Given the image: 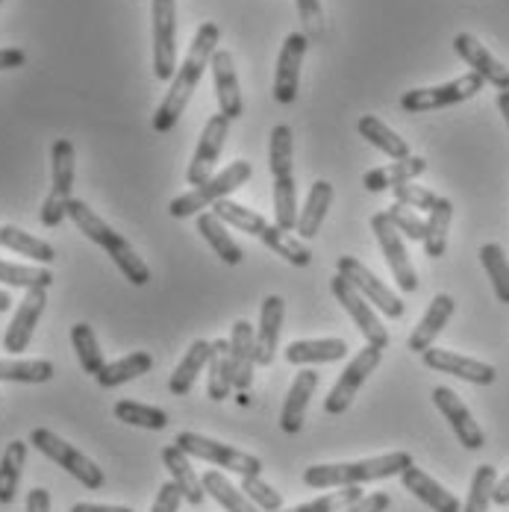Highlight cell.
<instances>
[{
    "label": "cell",
    "mask_w": 509,
    "mask_h": 512,
    "mask_svg": "<svg viewBox=\"0 0 509 512\" xmlns=\"http://www.w3.org/2000/svg\"><path fill=\"white\" fill-rule=\"evenodd\" d=\"M218 39H221L218 24L204 21V24L198 27L195 39H192V45H189V51H186L183 65L177 68V74H174V80H171V89L165 92L162 103L156 106V115H153V130H156V133L174 130V124H177L180 115L186 112V106L192 101V95H195V89H198L204 71L209 68V62H212V53L218 51V48H215Z\"/></svg>",
    "instance_id": "6da1fadb"
},
{
    "label": "cell",
    "mask_w": 509,
    "mask_h": 512,
    "mask_svg": "<svg viewBox=\"0 0 509 512\" xmlns=\"http://www.w3.org/2000/svg\"><path fill=\"white\" fill-rule=\"evenodd\" d=\"M68 218L77 224V230H80L89 242H95L98 248H103L106 254L112 256V262L118 265V271H121L133 286H148V283H151V268L145 265V259L136 254L133 245H130L121 233H115L95 209H89V204L71 198V201H68Z\"/></svg>",
    "instance_id": "7a4b0ae2"
},
{
    "label": "cell",
    "mask_w": 509,
    "mask_h": 512,
    "mask_svg": "<svg viewBox=\"0 0 509 512\" xmlns=\"http://www.w3.org/2000/svg\"><path fill=\"white\" fill-rule=\"evenodd\" d=\"M412 462V454L395 451L383 457L357 462H330V465H309L304 468V483L309 489H345V486H359L371 480H386L404 474Z\"/></svg>",
    "instance_id": "3957f363"
},
{
    "label": "cell",
    "mask_w": 509,
    "mask_h": 512,
    "mask_svg": "<svg viewBox=\"0 0 509 512\" xmlns=\"http://www.w3.org/2000/svg\"><path fill=\"white\" fill-rule=\"evenodd\" d=\"M292 127L289 124H277L271 130V148H268V165H271V177H274V224L286 233H295L298 227V186H295V174H292Z\"/></svg>",
    "instance_id": "277c9868"
},
{
    "label": "cell",
    "mask_w": 509,
    "mask_h": 512,
    "mask_svg": "<svg viewBox=\"0 0 509 512\" xmlns=\"http://www.w3.org/2000/svg\"><path fill=\"white\" fill-rule=\"evenodd\" d=\"M251 177H254V168H251V162H245V159H236V162H230L224 171L212 174L204 186H195L192 192H186V195L174 198V201H171V206H168V212H171L174 218L201 215L206 206H212L215 201H221V198H230V195H233L239 186H245Z\"/></svg>",
    "instance_id": "5b68a950"
},
{
    "label": "cell",
    "mask_w": 509,
    "mask_h": 512,
    "mask_svg": "<svg viewBox=\"0 0 509 512\" xmlns=\"http://www.w3.org/2000/svg\"><path fill=\"white\" fill-rule=\"evenodd\" d=\"M30 445L36 448V451H42L48 460H53L59 468H65L74 480H80L86 489H92V492H98L103 489V483H106V477H103V468L95 460H89L83 451H77L74 445H68L65 439H59L53 430L48 427H36L33 433H30Z\"/></svg>",
    "instance_id": "8992f818"
},
{
    "label": "cell",
    "mask_w": 509,
    "mask_h": 512,
    "mask_svg": "<svg viewBox=\"0 0 509 512\" xmlns=\"http://www.w3.org/2000/svg\"><path fill=\"white\" fill-rule=\"evenodd\" d=\"M74 189V145L68 139H56L51 148V195L39 209L45 227H59L68 215V201Z\"/></svg>",
    "instance_id": "52a82bcc"
},
{
    "label": "cell",
    "mask_w": 509,
    "mask_h": 512,
    "mask_svg": "<svg viewBox=\"0 0 509 512\" xmlns=\"http://www.w3.org/2000/svg\"><path fill=\"white\" fill-rule=\"evenodd\" d=\"M174 445L180 451H186L189 457H198V460L215 462L218 468H230L242 477H251V474H262V460L254 454H245V451H236L233 445H221L215 439H206L201 433H177Z\"/></svg>",
    "instance_id": "ba28073f"
},
{
    "label": "cell",
    "mask_w": 509,
    "mask_h": 512,
    "mask_svg": "<svg viewBox=\"0 0 509 512\" xmlns=\"http://www.w3.org/2000/svg\"><path fill=\"white\" fill-rule=\"evenodd\" d=\"M153 77L174 80L177 74V3L153 0Z\"/></svg>",
    "instance_id": "9c48e42d"
},
{
    "label": "cell",
    "mask_w": 509,
    "mask_h": 512,
    "mask_svg": "<svg viewBox=\"0 0 509 512\" xmlns=\"http://www.w3.org/2000/svg\"><path fill=\"white\" fill-rule=\"evenodd\" d=\"M486 86V80L480 74H465L457 77L451 83H442V86H430V89H412L404 92L401 98V109L404 112H430V109H445V106H454V103L471 101L474 95H480Z\"/></svg>",
    "instance_id": "30bf717a"
},
{
    "label": "cell",
    "mask_w": 509,
    "mask_h": 512,
    "mask_svg": "<svg viewBox=\"0 0 509 512\" xmlns=\"http://www.w3.org/2000/svg\"><path fill=\"white\" fill-rule=\"evenodd\" d=\"M380 359H383V351H380V348L365 345L357 357L345 365V371L339 374L336 386H333L330 395L324 398V412H327V415H342V412L351 410V404H354L357 392L362 389V383L377 371Z\"/></svg>",
    "instance_id": "8fae6325"
},
{
    "label": "cell",
    "mask_w": 509,
    "mask_h": 512,
    "mask_svg": "<svg viewBox=\"0 0 509 512\" xmlns=\"http://www.w3.org/2000/svg\"><path fill=\"white\" fill-rule=\"evenodd\" d=\"M371 233H374V239L380 242V251H383L389 268H392V277H395L398 289L412 295V292L418 289V274H415V268H412V262H409L404 236L398 233V227L392 224V218H389L386 212H374V215H371Z\"/></svg>",
    "instance_id": "7c38bea8"
},
{
    "label": "cell",
    "mask_w": 509,
    "mask_h": 512,
    "mask_svg": "<svg viewBox=\"0 0 509 512\" xmlns=\"http://www.w3.org/2000/svg\"><path fill=\"white\" fill-rule=\"evenodd\" d=\"M336 268H339V274L357 289L359 295H362L368 304H374L383 315H389V318H401V315H404V309H407L404 307V301H401V298H398V295H395L371 268H365L357 256H339Z\"/></svg>",
    "instance_id": "4fadbf2b"
},
{
    "label": "cell",
    "mask_w": 509,
    "mask_h": 512,
    "mask_svg": "<svg viewBox=\"0 0 509 512\" xmlns=\"http://www.w3.org/2000/svg\"><path fill=\"white\" fill-rule=\"evenodd\" d=\"M330 289H333V295H336V301L345 307V312L354 318V324L359 327V333L365 336V342L371 345V348H380V351H386V345H389V333H386V327H383V321L374 315V309L371 304L359 295L357 289L342 277V274H336L333 280H330Z\"/></svg>",
    "instance_id": "5bb4252c"
},
{
    "label": "cell",
    "mask_w": 509,
    "mask_h": 512,
    "mask_svg": "<svg viewBox=\"0 0 509 512\" xmlns=\"http://www.w3.org/2000/svg\"><path fill=\"white\" fill-rule=\"evenodd\" d=\"M227 133H230V118L221 115V112H218V115H209L204 133H201V139H198L195 156H192V162H189V171H186V183H189L192 189H195V186H204L206 180L212 177L215 162H218V156L224 151Z\"/></svg>",
    "instance_id": "9a60e30c"
},
{
    "label": "cell",
    "mask_w": 509,
    "mask_h": 512,
    "mask_svg": "<svg viewBox=\"0 0 509 512\" xmlns=\"http://www.w3.org/2000/svg\"><path fill=\"white\" fill-rule=\"evenodd\" d=\"M309 39L304 33H289L280 56H277V71H274V101L295 103L298 86H301V65H304Z\"/></svg>",
    "instance_id": "2e32d148"
},
{
    "label": "cell",
    "mask_w": 509,
    "mask_h": 512,
    "mask_svg": "<svg viewBox=\"0 0 509 512\" xmlns=\"http://www.w3.org/2000/svg\"><path fill=\"white\" fill-rule=\"evenodd\" d=\"M433 404H436V410L445 415V421L454 427V433H457V439L462 448H468V451H480V448L486 445V436H483L480 424L474 421L471 410L462 404V398H459L454 389H448V386H436V389H433Z\"/></svg>",
    "instance_id": "e0dca14e"
},
{
    "label": "cell",
    "mask_w": 509,
    "mask_h": 512,
    "mask_svg": "<svg viewBox=\"0 0 509 512\" xmlns=\"http://www.w3.org/2000/svg\"><path fill=\"white\" fill-rule=\"evenodd\" d=\"M45 304H48V289H27L21 307L15 309V318L9 321V327L3 333V351H9V354L27 351V345L36 333V324L45 312Z\"/></svg>",
    "instance_id": "ac0fdd59"
},
{
    "label": "cell",
    "mask_w": 509,
    "mask_h": 512,
    "mask_svg": "<svg viewBox=\"0 0 509 512\" xmlns=\"http://www.w3.org/2000/svg\"><path fill=\"white\" fill-rule=\"evenodd\" d=\"M424 365L433 368V371H442V374H454L459 380H468L474 386H492L498 380V371L489 365V362H480V359L462 357L454 351H445V348H427L424 354Z\"/></svg>",
    "instance_id": "d6986e66"
},
{
    "label": "cell",
    "mask_w": 509,
    "mask_h": 512,
    "mask_svg": "<svg viewBox=\"0 0 509 512\" xmlns=\"http://www.w3.org/2000/svg\"><path fill=\"white\" fill-rule=\"evenodd\" d=\"M454 51L459 53V59L468 62V68H474V74H480L498 92H509V68L486 51V45H480L471 33H459L454 39Z\"/></svg>",
    "instance_id": "ffe728a7"
},
{
    "label": "cell",
    "mask_w": 509,
    "mask_h": 512,
    "mask_svg": "<svg viewBox=\"0 0 509 512\" xmlns=\"http://www.w3.org/2000/svg\"><path fill=\"white\" fill-rule=\"evenodd\" d=\"M212 80H215V95H218V109L221 115H227L230 121H236L245 112L242 92H239V74H236V62L230 51L212 53Z\"/></svg>",
    "instance_id": "44dd1931"
},
{
    "label": "cell",
    "mask_w": 509,
    "mask_h": 512,
    "mask_svg": "<svg viewBox=\"0 0 509 512\" xmlns=\"http://www.w3.org/2000/svg\"><path fill=\"white\" fill-rule=\"evenodd\" d=\"M286 318V301L280 295H268L265 304L259 309V327H256V365H271L277 357L280 345V330Z\"/></svg>",
    "instance_id": "7402d4cb"
},
{
    "label": "cell",
    "mask_w": 509,
    "mask_h": 512,
    "mask_svg": "<svg viewBox=\"0 0 509 512\" xmlns=\"http://www.w3.org/2000/svg\"><path fill=\"white\" fill-rule=\"evenodd\" d=\"M256 333L248 321H236L230 333V365H233V389L248 392L254 383Z\"/></svg>",
    "instance_id": "603a6c76"
},
{
    "label": "cell",
    "mask_w": 509,
    "mask_h": 512,
    "mask_svg": "<svg viewBox=\"0 0 509 512\" xmlns=\"http://www.w3.org/2000/svg\"><path fill=\"white\" fill-rule=\"evenodd\" d=\"M315 389H318V374H315V371H309V368H304V371L295 377V383L289 386L286 404H283V412H280V430H283V433L298 436V433L304 430L306 407H309V401H312Z\"/></svg>",
    "instance_id": "cb8c5ba5"
},
{
    "label": "cell",
    "mask_w": 509,
    "mask_h": 512,
    "mask_svg": "<svg viewBox=\"0 0 509 512\" xmlns=\"http://www.w3.org/2000/svg\"><path fill=\"white\" fill-rule=\"evenodd\" d=\"M401 483L404 489L412 492L421 504H427L433 512H462V504L454 492H448L442 483H436L430 474H424L421 468L409 465L407 471L401 474Z\"/></svg>",
    "instance_id": "d4e9b609"
},
{
    "label": "cell",
    "mask_w": 509,
    "mask_h": 512,
    "mask_svg": "<svg viewBox=\"0 0 509 512\" xmlns=\"http://www.w3.org/2000/svg\"><path fill=\"white\" fill-rule=\"evenodd\" d=\"M454 298L451 295H436L433 301H430V307L424 312V318L415 324V330H412V336H409V351H415V354H424L427 348H433V342H436V336L448 327V321H451V315H454Z\"/></svg>",
    "instance_id": "484cf974"
},
{
    "label": "cell",
    "mask_w": 509,
    "mask_h": 512,
    "mask_svg": "<svg viewBox=\"0 0 509 512\" xmlns=\"http://www.w3.org/2000/svg\"><path fill=\"white\" fill-rule=\"evenodd\" d=\"M162 462H165V468L171 471V483H177L183 501L192 504V507H201L206 498L204 480L195 474V468H192V462H189V454L180 451L177 445H168V448H162Z\"/></svg>",
    "instance_id": "4316f807"
},
{
    "label": "cell",
    "mask_w": 509,
    "mask_h": 512,
    "mask_svg": "<svg viewBox=\"0 0 509 512\" xmlns=\"http://www.w3.org/2000/svg\"><path fill=\"white\" fill-rule=\"evenodd\" d=\"M427 171V159L421 156H407V159H398L392 165H383V168H371L365 177H362V186L368 192H386V189H395L401 183H412L415 177H421Z\"/></svg>",
    "instance_id": "83f0119b"
},
{
    "label": "cell",
    "mask_w": 509,
    "mask_h": 512,
    "mask_svg": "<svg viewBox=\"0 0 509 512\" xmlns=\"http://www.w3.org/2000/svg\"><path fill=\"white\" fill-rule=\"evenodd\" d=\"M330 206H333V186L327 180H315L312 189H309V195H306L304 209L298 212L295 233L301 239H315L318 230H321V224H324V218H327V212H330Z\"/></svg>",
    "instance_id": "f1b7e54d"
},
{
    "label": "cell",
    "mask_w": 509,
    "mask_h": 512,
    "mask_svg": "<svg viewBox=\"0 0 509 512\" xmlns=\"http://www.w3.org/2000/svg\"><path fill=\"white\" fill-rule=\"evenodd\" d=\"M348 357L345 339H298L286 348V362L292 365H315V362H339Z\"/></svg>",
    "instance_id": "f546056e"
},
{
    "label": "cell",
    "mask_w": 509,
    "mask_h": 512,
    "mask_svg": "<svg viewBox=\"0 0 509 512\" xmlns=\"http://www.w3.org/2000/svg\"><path fill=\"white\" fill-rule=\"evenodd\" d=\"M198 233L206 239V245L215 251V256L221 259V262H227V265H239L245 254H242V248L233 242V236H230V227L209 209V212H201L198 215Z\"/></svg>",
    "instance_id": "4dcf8cb0"
},
{
    "label": "cell",
    "mask_w": 509,
    "mask_h": 512,
    "mask_svg": "<svg viewBox=\"0 0 509 512\" xmlns=\"http://www.w3.org/2000/svg\"><path fill=\"white\" fill-rule=\"evenodd\" d=\"M209 357H212V342H204V339L192 342V348L186 351V357L180 359L177 371L171 374V383H168L171 395L186 398V395L192 392V386H195L198 374H201L206 365H209Z\"/></svg>",
    "instance_id": "1f68e13d"
},
{
    "label": "cell",
    "mask_w": 509,
    "mask_h": 512,
    "mask_svg": "<svg viewBox=\"0 0 509 512\" xmlns=\"http://www.w3.org/2000/svg\"><path fill=\"white\" fill-rule=\"evenodd\" d=\"M233 392V365H230V339H215L212 342V357H209V380H206V395L212 401H227Z\"/></svg>",
    "instance_id": "d6a6232c"
},
{
    "label": "cell",
    "mask_w": 509,
    "mask_h": 512,
    "mask_svg": "<svg viewBox=\"0 0 509 512\" xmlns=\"http://www.w3.org/2000/svg\"><path fill=\"white\" fill-rule=\"evenodd\" d=\"M357 130L365 142H371L377 151H383L386 156H392L395 162H398V159H407L409 156L407 139H401V136H398L389 124H383L377 115H362V118H359Z\"/></svg>",
    "instance_id": "836d02e7"
},
{
    "label": "cell",
    "mask_w": 509,
    "mask_h": 512,
    "mask_svg": "<svg viewBox=\"0 0 509 512\" xmlns=\"http://www.w3.org/2000/svg\"><path fill=\"white\" fill-rule=\"evenodd\" d=\"M0 248H9L12 254L27 256V259H33L36 265H51L53 259H56L53 245L36 239V236H30V233H24V230L15 227V224H3V227H0Z\"/></svg>",
    "instance_id": "e575fe53"
},
{
    "label": "cell",
    "mask_w": 509,
    "mask_h": 512,
    "mask_svg": "<svg viewBox=\"0 0 509 512\" xmlns=\"http://www.w3.org/2000/svg\"><path fill=\"white\" fill-rule=\"evenodd\" d=\"M153 368V357L148 351H136V354H127V357L115 359V362H109V365H103V371L95 377L98 380V386L103 389H115V386H124V383H130V380H136V377H142V374H148Z\"/></svg>",
    "instance_id": "d590c367"
},
{
    "label": "cell",
    "mask_w": 509,
    "mask_h": 512,
    "mask_svg": "<svg viewBox=\"0 0 509 512\" xmlns=\"http://www.w3.org/2000/svg\"><path fill=\"white\" fill-rule=\"evenodd\" d=\"M24 462H27V442H21V439L9 442L3 451V460H0V507L15 501L21 474H24Z\"/></svg>",
    "instance_id": "8d00e7d4"
},
{
    "label": "cell",
    "mask_w": 509,
    "mask_h": 512,
    "mask_svg": "<svg viewBox=\"0 0 509 512\" xmlns=\"http://www.w3.org/2000/svg\"><path fill=\"white\" fill-rule=\"evenodd\" d=\"M201 480H204L206 495H209L215 504H221V510L259 512V507H256L254 501H251L242 489H236V486H233V480H227L221 471H206Z\"/></svg>",
    "instance_id": "74e56055"
},
{
    "label": "cell",
    "mask_w": 509,
    "mask_h": 512,
    "mask_svg": "<svg viewBox=\"0 0 509 512\" xmlns=\"http://www.w3.org/2000/svg\"><path fill=\"white\" fill-rule=\"evenodd\" d=\"M451 218H454V204L448 198H439V204L430 209L427 218V230H424V254L430 259H439L448 251V230H451Z\"/></svg>",
    "instance_id": "f35d334b"
},
{
    "label": "cell",
    "mask_w": 509,
    "mask_h": 512,
    "mask_svg": "<svg viewBox=\"0 0 509 512\" xmlns=\"http://www.w3.org/2000/svg\"><path fill=\"white\" fill-rule=\"evenodd\" d=\"M212 212L227 224V227H233V230H239V233H248V236H262V230L268 227V221L256 212V209H248V206L236 204L233 198H221V201H215L212 204Z\"/></svg>",
    "instance_id": "ab89813d"
},
{
    "label": "cell",
    "mask_w": 509,
    "mask_h": 512,
    "mask_svg": "<svg viewBox=\"0 0 509 512\" xmlns=\"http://www.w3.org/2000/svg\"><path fill=\"white\" fill-rule=\"evenodd\" d=\"M259 242H262L268 251H274L277 256H283L286 262L298 265V268H306V265H309V259H312L309 248L304 245V239H295L292 233L280 230L277 224H268V227L262 230Z\"/></svg>",
    "instance_id": "60d3db41"
},
{
    "label": "cell",
    "mask_w": 509,
    "mask_h": 512,
    "mask_svg": "<svg viewBox=\"0 0 509 512\" xmlns=\"http://www.w3.org/2000/svg\"><path fill=\"white\" fill-rule=\"evenodd\" d=\"M51 377V359H0L3 383H48Z\"/></svg>",
    "instance_id": "b9f144b4"
},
{
    "label": "cell",
    "mask_w": 509,
    "mask_h": 512,
    "mask_svg": "<svg viewBox=\"0 0 509 512\" xmlns=\"http://www.w3.org/2000/svg\"><path fill=\"white\" fill-rule=\"evenodd\" d=\"M0 283L15 289H51L53 274L45 265H15L0 259Z\"/></svg>",
    "instance_id": "7bdbcfd3"
},
{
    "label": "cell",
    "mask_w": 509,
    "mask_h": 512,
    "mask_svg": "<svg viewBox=\"0 0 509 512\" xmlns=\"http://www.w3.org/2000/svg\"><path fill=\"white\" fill-rule=\"evenodd\" d=\"M71 345H74V351H77V359H80L83 371L98 377L106 362H103V351L101 345H98V336H95V330H92L86 321H80V324L71 327Z\"/></svg>",
    "instance_id": "ee69618b"
},
{
    "label": "cell",
    "mask_w": 509,
    "mask_h": 512,
    "mask_svg": "<svg viewBox=\"0 0 509 512\" xmlns=\"http://www.w3.org/2000/svg\"><path fill=\"white\" fill-rule=\"evenodd\" d=\"M480 262H483V268H486V274H489V280H492L495 298H498L501 304H509V259L507 254H504V248L495 245V242L483 245V248H480Z\"/></svg>",
    "instance_id": "f6af8a7d"
},
{
    "label": "cell",
    "mask_w": 509,
    "mask_h": 512,
    "mask_svg": "<svg viewBox=\"0 0 509 512\" xmlns=\"http://www.w3.org/2000/svg\"><path fill=\"white\" fill-rule=\"evenodd\" d=\"M115 418L130 424V427H145V430H165L168 427V412L151 407V404H139V401H118L115 404Z\"/></svg>",
    "instance_id": "bcb514c9"
},
{
    "label": "cell",
    "mask_w": 509,
    "mask_h": 512,
    "mask_svg": "<svg viewBox=\"0 0 509 512\" xmlns=\"http://www.w3.org/2000/svg\"><path fill=\"white\" fill-rule=\"evenodd\" d=\"M498 486V471L492 465H480L471 477V489H468V501L462 512H489L492 507V492Z\"/></svg>",
    "instance_id": "7dc6e473"
},
{
    "label": "cell",
    "mask_w": 509,
    "mask_h": 512,
    "mask_svg": "<svg viewBox=\"0 0 509 512\" xmlns=\"http://www.w3.org/2000/svg\"><path fill=\"white\" fill-rule=\"evenodd\" d=\"M359 498H362L359 486H345V489H339V492H327V495H321V498H315V501H306V504H298V507H292V510L280 512H342L345 507L357 504Z\"/></svg>",
    "instance_id": "c3c4849f"
},
{
    "label": "cell",
    "mask_w": 509,
    "mask_h": 512,
    "mask_svg": "<svg viewBox=\"0 0 509 512\" xmlns=\"http://www.w3.org/2000/svg\"><path fill=\"white\" fill-rule=\"evenodd\" d=\"M251 501H254L256 507L262 512H280L283 510V495L274 489V486H268L259 474H251V477H242V486H239Z\"/></svg>",
    "instance_id": "681fc988"
},
{
    "label": "cell",
    "mask_w": 509,
    "mask_h": 512,
    "mask_svg": "<svg viewBox=\"0 0 509 512\" xmlns=\"http://www.w3.org/2000/svg\"><path fill=\"white\" fill-rule=\"evenodd\" d=\"M386 215L392 218V224L398 227V233H401V236H407L409 242H424L427 221H421V215H418L415 209H409V206L395 201V206H389V209H386Z\"/></svg>",
    "instance_id": "f907efd6"
},
{
    "label": "cell",
    "mask_w": 509,
    "mask_h": 512,
    "mask_svg": "<svg viewBox=\"0 0 509 512\" xmlns=\"http://www.w3.org/2000/svg\"><path fill=\"white\" fill-rule=\"evenodd\" d=\"M298 6V18L304 24L306 39H324V9H321V0H295Z\"/></svg>",
    "instance_id": "816d5d0a"
},
{
    "label": "cell",
    "mask_w": 509,
    "mask_h": 512,
    "mask_svg": "<svg viewBox=\"0 0 509 512\" xmlns=\"http://www.w3.org/2000/svg\"><path fill=\"white\" fill-rule=\"evenodd\" d=\"M392 192H395V201L409 206V209H427V212H430L433 206L439 204V195H436V192H430V189H424V186H415V183H401V186H395Z\"/></svg>",
    "instance_id": "f5cc1de1"
},
{
    "label": "cell",
    "mask_w": 509,
    "mask_h": 512,
    "mask_svg": "<svg viewBox=\"0 0 509 512\" xmlns=\"http://www.w3.org/2000/svg\"><path fill=\"white\" fill-rule=\"evenodd\" d=\"M183 504V495L177 489V483H162L159 492H156V501H153L151 512H177Z\"/></svg>",
    "instance_id": "db71d44e"
},
{
    "label": "cell",
    "mask_w": 509,
    "mask_h": 512,
    "mask_svg": "<svg viewBox=\"0 0 509 512\" xmlns=\"http://www.w3.org/2000/svg\"><path fill=\"white\" fill-rule=\"evenodd\" d=\"M392 507V498L386 492H371V495H362L357 504L345 507L342 512H386Z\"/></svg>",
    "instance_id": "11a10c76"
},
{
    "label": "cell",
    "mask_w": 509,
    "mask_h": 512,
    "mask_svg": "<svg viewBox=\"0 0 509 512\" xmlns=\"http://www.w3.org/2000/svg\"><path fill=\"white\" fill-rule=\"evenodd\" d=\"M27 512H51V492L42 489V486L30 489V495H27Z\"/></svg>",
    "instance_id": "9f6ffc18"
},
{
    "label": "cell",
    "mask_w": 509,
    "mask_h": 512,
    "mask_svg": "<svg viewBox=\"0 0 509 512\" xmlns=\"http://www.w3.org/2000/svg\"><path fill=\"white\" fill-rule=\"evenodd\" d=\"M27 62V53L21 48H0V71H12L21 68Z\"/></svg>",
    "instance_id": "6f0895ef"
},
{
    "label": "cell",
    "mask_w": 509,
    "mask_h": 512,
    "mask_svg": "<svg viewBox=\"0 0 509 512\" xmlns=\"http://www.w3.org/2000/svg\"><path fill=\"white\" fill-rule=\"evenodd\" d=\"M71 512H133L130 507H109V504H74Z\"/></svg>",
    "instance_id": "680465c9"
},
{
    "label": "cell",
    "mask_w": 509,
    "mask_h": 512,
    "mask_svg": "<svg viewBox=\"0 0 509 512\" xmlns=\"http://www.w3.org/2000/svg\"><path fill=\"white\" fill-rule=\"evenodd\" d=\"M492 504H498V507H507L509 504V474L504 480H498V486L492 492Z\"/></svg>",
    "instance_id": "91938a15"
},
{
    "label": "cell",
    "mask_w": 509,
    "mask_h": 512,
    "mask_svg": "<svg viewBox=\"0 0 509 512\" xmlns=\"http://www.w3.org/2000/svg\"><path fill=\"white\" fill-rule=\"evenodd\" d=\"M498 109H501V115H504V121H507L509 127V92H501V95H498Z\"/></svg>",
    "instance_id": "94428289"
},
{
    "label": "cell",
    "mask_w": 509,
    "mask_h": 512,
    "mask_svg": "<svg viewBox=\"0 0 509 512\" xmlns=\"http://www.w3.org/2000/svg\"><path fill=\"white\" fill-rule=\"evenodd\" d=\"M9 307H12V298H9V292L0 289V312H6Z\"/></svg>",
    "instance_id": "6125c7cd"
},
{
    "label": "cell",
    "mask_w": 509,
    "mask_h": 512,
    "mask_svg": "<svg viewBox=\"0 0 509 512\" xmlns=\"http://www.w3.org/2000/svg\"><path fill=\"white\" fill-rule=\"evenodd\" d=\"M0 3H3V0H0Z\"/></svg>",
    "instance_id": "be15d7a7"
}]
</instances>
